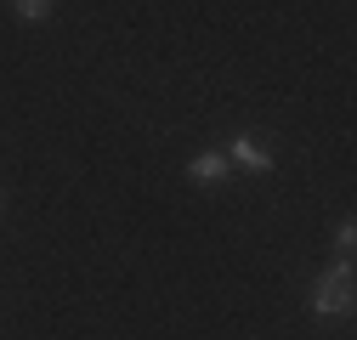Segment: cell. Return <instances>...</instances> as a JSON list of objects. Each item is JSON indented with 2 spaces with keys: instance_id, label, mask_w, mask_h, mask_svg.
Instances as JSON below:
<instances>
[{
  "instance_id": "obj_2",
  "label": "cell",
  "mask_w": 357,
  "mask_h": 340,
  "mask_svg": "<svg viewBox=\"0 0 357 340\" xmlns=\"http://www.w3.org/2000/svg\"><path fill=\"white\" fill-rule=\"evenodd\" d=\"M188 176H193L199 187H215V182L233 176V164H227V153H199V159L188 164Z\"/></svg>"
},
{
  "instance_id": "obj_3",
  "label": "cell",
  "mask_w": 357,
  "mask_h": 340,
  "mask_svg": "<svg viewBox=\"0 0 357 340\" xmlns=\"http://www.w3.org/2000/svg\"><path fill=\"white\" fill-rule=\"evenodd\" d=\"M227 164H244V170H273V153H266L261 142H250V137H233V148H227Z\"/></svg>"
},
{
  "instance_id": "obj_4",
  "label": "cell",
  "mask_w": 357,
  "mask_h": 340,
  "mask_svg": "<svg viewBox=\"0 0 357 340\" xmlns=\"http://www.w3.org/2000/svg\"><path fill=\"white\" fill-rule=\"evenodd\" d=\"M351 249H357V227L346 222V227L335 233V255H340V261H346V267H351Z\"/></svg>"
},
{
  "instance_id": "obj_5",
  "label": "cell",
  "mask_w": 357,
  "mask_h": 340,
  "mask_svg": "<svg viewBox=\"0 0 357 340\" xmlns=\"http://www.w3.org/2000/svg\"><path fill=\"white\" fill-rule=\"evenodd\" d=\"M46 12H52V0H17V17H23V23H40Z\"/></svg>"
},
{
  "instance_id": "obj_1",
  "label": "cell",
  "mask_w": 357,
  "mask_h": 340,
  "mask_svg": "<svg viewBox=\"0 0 357 340\" xmlns=\"http://www.w3.org/2000/svg\"><path fill=\"white\" fill-rule=\"evenodd\" d=\"M351 312V267H329L318 284H312V318H346Z\"/></svg>"
}]
</instances>
